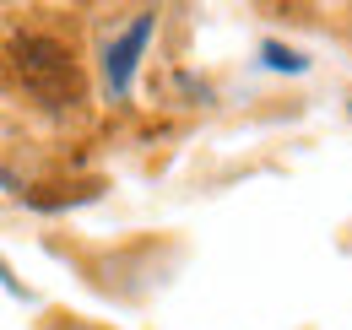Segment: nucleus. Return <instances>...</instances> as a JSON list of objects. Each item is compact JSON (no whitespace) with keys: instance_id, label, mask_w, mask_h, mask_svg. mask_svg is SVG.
Segmentation results:
<instances>
[{"instance_id":"obj_1","label":"nucleus","mask_w":352,"mask_h":330,"mask_svg":"<svg viewBox=\"0 0 352 330\" xmlns=\"http://www.w3.org/2000/svg\"><path fill=\"white\" fill-rule=\"evenodd\" d=\"M11 60H16V76L22 87L49 103V109H65V103H82V71L71 60V49L60 38H44V33H16L11 38Z\"/></svg>"},{"instance_id":"obj_3","label":"nucleus","mask_w":352,"mask_h":330,"mask_svg":"<svg viewBox=\"0 0 352 330\" xmlns=\"http://www.w3.org/2000/svg\"><path fill=\"white\" fill-rule=\"evenodd\" d=\"M261 54H265V65H271V71H293V76L309 65L304 54H298V49H287V43H265Z\"/></svg>"},{"instance_id":"obj_4","label":"nucleus","mask_w":352,"mask_h":330,"mask_svg":"<svg viewBox=\"0 0 352 330\" xmlns=\"http://www.w3.org/2000/svg\"><path fill=\"white\" fill-rule=\"evenodd\" d=\"M0 287H6V292H16V298H22V282L11 276V265H6V260H0Z\"/></svg>"},{"instance_id":"obj_2","label":"nucleus","mask_w":352,"mask_h":330,"mask_svg":"<svg viewBox=\"0 0 352 330\" xmlns=\"http://www.w3.org/2000/svg\"><path fill=\"white\" fill-rule=\"evenodd\" d=\"M152 28H157V11H141L131 28L120 33V38L109 43V87L114 92H131V76H135V60H141V49L152 38Z\"/></svg>"}]
</instances>
